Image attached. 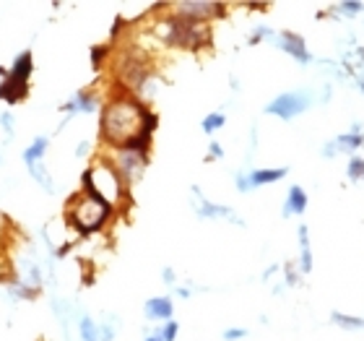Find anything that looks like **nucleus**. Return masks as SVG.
Listing matches in <instances>:
<instances>
[{
    "instance_id": "obj_1",
    "label": "nucleus",
    "mask_w": 364,
    "mask_h": 341,
    "mask_svg": "<svg viewBox=\"0 0 364 341\" xmlns=\"http://www.w3.org/2000/svg\"><path fill=\"white\" fill-rule=\"evenodd\" d=\"M156 128H159V115L154 112L144 99H138L136 94H128V91L120 89L109 102L102 105L99 138L112 152L122 149L138 133H144V130L154 133Z\"/></svg>"
},
{
    "instance_id": "obj_2",
    "label": "nucleus",
    "mask_w": 364,
    "mask_h": 341,
    "mask_svg": "<svg viewBox=\"0 0 364 341\" xmlns=\"http://www.w3.org/2000/svg\"><path fill=\"white\" fill-rule=\"evenodd\" d=\"M114 216V209L105 204L102 198H94L84 190L68 198L65 204V224H68L78 237H91L102 232Z\"/></svg>"
},
{
    "instance_id": "obj_3",
    "label": "nucleus",
    "mask_w": 364,
    "mask_h": 341,
    "mask_svg": "<svg viewBox=\"0 0 364 341\" xmlns=\"http://www.w3.org/2000/svg\"><path fill=\"white\" fill-rule=\"evenodd\" d=\"M81 190L94 198H102L112 209H117L125 201V196H128V185L122 182L117 169L109 164V159H97L94 164H89L84 169V174H81Z\"/></svg>"
},
{
    "instance_id": "obj_4",
    "label": "nucleus",
    "mask_w": 364,
    "mask_h": 341,
    "mask_svg": "<svg viewBox=\"0 0 364 341\" xmlns=\"http://www.w3.org/2000/svg\"><path fill=\"white\" fill-rule=\"evenodd\" d=\"M159 37L164 45L190 50V53H198V50H203V47H211V29H208V26L190 21V19L177 16V14L161 19Z\"/></svg>"
},
{
    "instance_id": "obj_5",
    "label": "nucleus",
    "mask_w": 364,
    "mask_h": 341,
    "mask_svg": "<svg viewBox=\"0 0 364 341\" xmlns=\"http://www.w3.org/2000/svg\"><path fill=\"white\" fill-rule=\"evenodd\" d=\"M312 102H315V94L310 89H291L279 94V97H273L263 110H266V115H273V117L289 122L307 112L312 107Z\"/></svg>"
},
{
    "instance_id": "obj_6",
    "label": "nucleus",
    "mask_w": 364,
    "mask_h": 341,
    "mask_svg": "<svg viewBox=\"0 0 364 341\" xmlns=\"http://www.w3.org/2000/svg\"><path fill=\"white\" fill-rule=\"evenodd\" d=\"M109 164L117 169V174L122 177L125 185H136L141 177H144L146 167H149V157L146 154H136V152H125V149H114L109 152Z\"/></svg>"
},
{
    "instance_id": "obj_7",
    "label": "nucleus",
    "mask_w": 364,
    "mask_h": 341,
    "mask_svg": "<svg viewBox=\"0 0 364 341\" xmlns=\"http://www.w3.org/2000/svg\"><path fill=\"white\" fill-rule=\"evenodd\" d=\"M172 14L185 16L190 21L208 26V21H216V19H224V16H227V6H224V3H216V0H182V3L172 6Z\"/></svg>"
},
{
    "instance_id": "obj_8",
    "label": "nucleus",
    "mask_w": 364,
    "mask_h": 341,
    "mask_svg": "<svg viewBox=\"0 0 364 341\" xmlns=\"http://www.w3.org/2000/svg\"><path fill=\"white\" fill-rule=\"evenodd\" d=\"M97 110H102V99H99L97 91H91V89L76 91L68 102L60 105V112H65V120L60 122V130L65 128L76 115H91V112H97Z\"/></svg>"
},
{
    "instance_id": "obj_9",
    "label": "nucleus",
    "mask_w": 364,
    "mask_h": 341,
    "mask_svg": "<svg viewBox=\"0 0 364 341\" xmlns=\"http://www.w3.org/2000/svg\"><path fill=\"white\" fill-rule=\"evenodd\" d=\"M193 198H196V201H193V209H196V214L200 219H229V221H235L237 227H245V219L237 216L232 206H221V204L208 201V198L200 193L198 185H193Z\"/></svg>"
},
{
    "instance_id": "obj_10",
    "label": "nucleus",
    "mask_w": 364,
    "mask_h": 341,
    "mask_svg": "<svg viewBox=\"0 0 364 341\" xmlns=\"http://www.w3.org/2000/svg\"><path fill=\"white\" fill-rule=\"evenodd\" d=\"M271 42L279 47L281 53H287L294 63H299V65H310L312 63V53L307 50V42H304L302 34H296V31H276Z\"/></svg>"
},
{
    "instance_id": "obj_11",
    "label": "nucleus",
    "mask_w": 364,
    "mask_h": 341,
    "mask_svg": "<svg viewBox=\"0 0 364 341\" xmlns=\"http://www.w3.org/2000/svg\"><path fill=\"white\" fill-rule=\"evenodd\" d=\"M31 73H34V55L31 50H23L14 58L11 68H0V76H8L11 81H18V84H29Z\"/></svg>"
},
{
    "instance_id": "obj_12",
    "label": "nucleus",
    "mask_w": 364,
    "mask_h": 341,
    "mask_svg": "<svg viewBox=\"0 0 364 341\" xmlns=\"http://www.w3.org/2000/svg\"><path fill=\"white\" fill-rule=\"evenodd\" d=\"M144 315H146V320H154V323H167V320H172V315H175V303H172V297L161 295V297L146 300Z\"/></svg>"
},
{
    "instance_id": "obj_13",
    "label": "nucleus",
    "mask_w": 364,
    "mask_h": 341,
    "mask_svg": "<svg viewBox=\"0 0 364 341\" xmlns=\"http://www.w3.org/2000/svg\"><path fill=\"white\" fill-rule=\"evenodd\" d=\"M247 174V182H250V190L263 188V185H273V182L284 180L289 174V167H252L245 169Z\"/></svg>"
},
{
    "instance_id": "obj_14",
    "label": "nucleus",
    "mask_w": 364,
    "mask_h": 341,
    "mask_svg": "<svg viewBox=\"0 0 364 341\" xmlns=\"http://www.w3.org/2000/svg\"><path fill=\"white\" fill-rule=\"evenodd\" d=\"M307 204H310L307 190L302 185H291L287 193V201H284V209H281V216L284 219H289V216H302L307 211Z\"/></svg>"
},
{
    "instance_id": "obj_15",
    "label": "nucleus",
    "mask_w": 364,
    "mask_h": 341,
    "mask_svg": "<svg viewBox=\"0 0 364 341\" xmlns=\"http://www.w3.org/2000/svg\"><path fill=\"white\" fill-rule=\"evenodd\" d=\"M333 144H336V152H338V154H354L357 149H362V144H364L362 125H359V122H354V125H351V130L341 133Z\"/></svg>"
},
{
    "instance_id": "obj_16",
    "label": "nucleus",
    "mask_w": 364,
    "mask_h": 341,
    "mask_svg": "<svg viewBox=\"0 0 364 341\" xmlns=\"http://www.w3.org/2000/svg\"><path fill=\"white\" fill-rule=\"evenodd\" d=\"M26 97H29V84H18V81H11L8 76H3V81H0V102L18 105Z\"/></svg>"
},
{
    "instance_id": "obj_17",
    "label": "nucleus",
    "mask_w": 364,
    "mask_h": 341,
    "mask_svg": "<svg viewBox=\"0 0 364 341\" xmlns=\"http://www.w3.org/2000/svg\"><path fill=\"white\" fill-rule=\"evenodd\" d=\"M296 237H299V273H310L315 258H312L310 229H307V224H299V227H296Z\"/></svg>"
},
{
    "instance_id": "obj_18",
    "label": "nucleus",
    "mask_w": 364,
    "mask_h": 341,
    "mask_svg": "<svg viewBox=\"0 0 364 341\" xmlns=\"http://www.w3.org/2000/svg\"><path fill=\"white\" fill-rule=\"evenodd\" d=\"M50 149V138L47 136H37L26 149H23V164H34V162H45V154Z\"/></svg>"
},
{
    "instance_id": "obj_19",
    "label": "nucleus",
    "mask_w": 364,
    "mask_h": 341,
    "mask_svg": "<svg viewBox=\"0 0 364 341\" xmlns=\"http://www.w3.org/2000/svg\"><path fill=\"white\" fill-rule=\"evenodd\" d=\"M26 169H29L31 180L37 182V185L45 190V193H50V196H53V193H55V180H53V174L47 172L45 162H34V164H26Z\"/></svg>"
},
{
    "instance_id": "obj_20",
    "label": "nucleus",
    "mask_w": 364,
    "mask_h": 341,
    "mask_svg": "<svg viewBox=\"0 0 364 341\" xmlns=\"http://www.w3.org/2000/svg\"><path fill=\"white\" fill-rule=\"evenodd\" d=\"M331 323L338 326L341 331H349V334L364 331V318H359V315H346V313H338V310L331 313Z\"/></svg>"
},
{
    "instance_id": "obj_21",
    "label": "nucleus",
    "mask_w": 364,
    "mask_h": 341,
    "mask_svg": "<svg viewBox=\"0 0 364 341\" xmlns=\"http://www.w3.org/2000/svg\"><path fill=\"white\" fill-rule=\"evenodd\" d=\"M53 310H55V318H58V323H60V328H63V336L68 339L70 315H73L76 310H70V303H65V300H60V297H55L53 300Z\"/></svg>"
},
{
    "instance_id": "obj_22",
    "label": "nucleus",
    "mask_w": 364,
    "mask_h": 341,
    "mask_svg": "<svg viewBox=\"0 0 364 341\" xmlns=\"http://www.w3.org/2000/svg\"><path fill=\"white\" fill-rule=\"evenodd\" d=\"M78 336L81 341H99V323L91 315H78Z\"/></svg>"
},
{
    "instance_id": "obj_23",
    "label": "nucleus",
    "mask_w": 364,
    "mask_h": 341,
    "mask_svg": "<svg viewBox=\"0 0 364 341\" xmlns=\"http://www.w3.org/2000/svg\"><path fill=\"white\" fill-rule=\"evenodd\" d=\"M227 125V115L224 112H208L203 117V122H200V128H203L205 136H213L216 130H221Z\"/></svg>"
},
{
    "instance_id": "obj_24",
    "label": "nucleus",
    "mask_w": 364,
    "mask_h": 341,
    "mask_svg": "<svg viewBox=\"0 0 364 341\" xmlns=\"http://www.w3.org/2000/svg\"><path fill=\"white\" fill-rule=\"evenodd\" d=\"M336 11L341 16H346V19H354V16L364 14V3H351V0H343V3H338L336 6Z\"/></svg>"
},
{
    "instance_id": "obj_25",
    "label": "nucleus",
    "mask_w": 364,
    "mask_h": 341,
    "mask_svg": "<svg viewBox=\"0 0 364 341\" xmlns=\"http://www.w3.org/2000/svg\"><path fill=\"white\" fill-rule=\"evenodd\" d=\"M346 174H349V180H354V182L364 180V159L351 157L349 164H346Z\"/></svg>"
},
{
    "instance_id": "obj_26",
    "label": "nucleus",
    "mask_w": 364,
    "mask_h": 341,
    "mask_svg": "<svg viewBox=\"0 0 364 341\" xmlns=\"http://www.w3.org/2000/svg\"><path fill=\"white\" fill-rule=\"evenodd\" d=\"M107 58H109V45H94L91 47V65H94V68H102Z\"/></svg>"
},
{
    "instance_id": "obj_27",
    "label": "nucleus",
    "mask_w": 364,
    "mask_h": 341,
    "mask_svg": "<svg viewBox=\"0 0 364 341\" xmlns=\"http://www.w3.org/2000/svg\"><path fill=\"white\" fill-rule=\"evenodd\" d=\"M273 34H276V31L268 29V26H263V23H260L258 29H252L250 39H247V45H258V42H266V39H268V42H271Z\"/></svg>"
},
{
    "instance_id": "obj_28",
    "label": "nucleus",
    "mask_w": 364,
    "mask_h": 341,
    "mask_svg": "<svg viewBox=\"0 0 364 341\" xmlns=\"http://www.w3.org/2000/svg\"><path fill=\"white\" fill-rule=\"evenodd\" d=\"M159 334H161V339H164V341H175L177 334H180V323H177L175 318L167 320V323H161V326H159Z\"/></svg>"
},
{
    "instance_id": "obj_29",
    "label": "nucleus",
    "mask_w": 364,
    "mask_h": 341,
    "mask_svg": "<svg viewBox=\"0 0 364 341\" xmlns=\"http://www.w3.org/2000/svg\"><path fill=\"white\" fill-rule=\"evenodd\" d=\"M0 128L6 130V138H8V141L14 138V112H11V110H6V112L0 115Z\"/></svg>"
},
{
    "instance_id": "obj_30",
    "label": "nucleus",
    "mask_w": 364,
    "mask_h": 341,
    "mask_svg": "<svg viewBox=\"0 0 364 341\" xmlns=\"http://www.w3.org/2000/svg\"><path fill=\"white\" fill-rule=\"evenodd\" d=\"M224 341H242L247 339V328H227L224 334H221Z\"/></svg>"
},
{
    "instance_id": "obj_31",
    "label": "nucleus",
    "mask_w": 364,
    "mask_h": 341,
    "mask_svg": "<svg viewBox=\"0 0 364 341\" xmlns=\"http://www.w3.org/2000/svg\"><path fill=\"white\" fill-rule=\"evenodd\" d=\"M114 336H117V331H114L112 323H102L99 326V341H114Z\"/></svg>"
},
{
    "instance_id": "obj_32",
    "label": "nucleus",
    "mask_w": 364,
    "mask_h": 341,
    "mask_svg": "<svg viewBox=\"0 0 364 341\" xmlns=\"http://www.w3.org/2000/svg\"><path fill=\"white\" fill-rule=\"evenodd\" d=\"M357 65H359V73H357V86L364 91V47L357 50Z\"/></svg>"
},
{
    "instance_id": "obj_33",
    "label": "nucleus",
    "mask_w": 364,
    "mask_h": 341,
    "mask_svg": "<svg viewBox=\"0 0 364 341\" xmlns=\"http://www.w3.org/2000/svg\"><path fill=\"white\" fill-rule=\"evenodd\" d=\"M208 159H224V149H221L219 141H211V144H208Z\"/></svg>"
},
{
    "instance_id": "obj_34",
    "label": "nucleus",
    "mask_w": 364,
    "mask_h": 341,
    "mask_svg": "<svg viewBox=\"0 0 364 341\" xmlns=\"http://www.w3.org/2000/svg\"><path fill=\"white\" fill-rule=\"evenodd\" d=\"M161 279H164V284H169V287H175V281H177V276H175V268H164L161 271Z\"/></svg>"
},
{
    "instance_id": "obj_35",
    "label": "nucleus",
    "mask_w": 364,
    "mask_h": 341,
    "mask_svg": "<svg viewBox=\"0 0 364 341\" xmlns=\"http://www.w3.org/2000/svg\"><path fill=\"white\" fill-rule=\"evenodd\" d=\"M284 271H287V284H289V287H294V284H296V271H299V268L294 271V266H287Z\"/></svg>"
},
{
    "instance_id": "obj_36",
    "label": "nucleus",
    "mask_w": 364,
    "mask_h": 341,
    "mask_svg": "<svg viewBox=\"0 0 364 341\" xmlns=\"http://www.w3.org/2000/svg\"><path fill=\"white\" fill-rule=\"evenodd\" d=\"M144 341H164V339H161V334H159V328H151V331H146Z\"/></svg>"
},
{
    "instance_id": "obj_37",
    "label": "nucleus",
    "mask_w": 364,
    "mask_h": 341,
    "mask_svg": "<svg viewBox=\"0 0 364 341\" xmlns=\"http://www.w3.org/2000/svg\"><path fill=\"white\" fill-rule=\"evenodd\" d=\"M89 149H91L89 141H84V144H81V146H78V149H76V159H84L86 154H89Z\"/></svg>"
},
{
    "instance_id": "obj_38",
    "label": "nucleus",
    "mask_w": 364,
    "mask_h": 341,
    "mask_svg": "<svg viewBox=\"0 0 364 341\" xmlns=\"http://www.w3.org/2000/svg\"><path fill=\"white\" fill-rule=\"evenodd\" d=\"M175 292H177V297H193V289H188V287H175Z\"/></svg>"
},
{
    "instance_id": "obj_39",
    "label": "nucleus",
    "mask_w": 364,
    "mask_h": 341,
    "mask_svg": "<svg viewBox=\"0 0 364 341\" xmlns=\"http://www.w3.org/2000/svg\"><path fill=\"white\" fill-rule=\"evenodd\" d=\"M0 164H3V154H0Z\"/></svg>"
}]
</instances>
